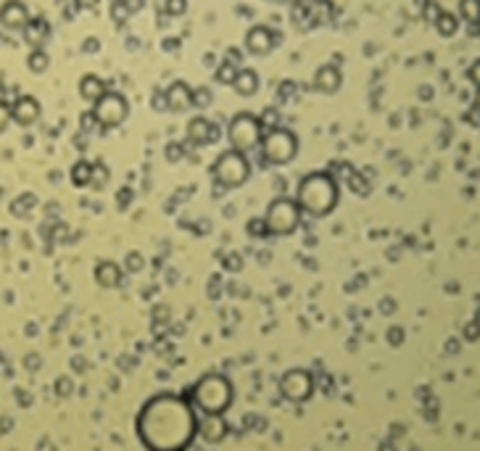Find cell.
Here are the masks:
<instances>
[{
	"label": "cell",
	"mask_w": 480,
	"mask_h": 451,
	"mask_svg": "<svg viewBox=\"0 0 480 451\" xmlns=\"http://www.w3.org/2000/svg\"><path fill=\"white\" fill-rule=\"evenodd\" d=\"M206 132H209V122H206V119H193L190 137H198V143H203V140H206Z\"/></svg>",
	"instance_id": "2e32d148"
},
{
	"label": "cell",
	"mask_w": 480,
	"mask_h": 451,
	"mask_svg": "<svg viewBox=\"0 0 480 451\" xmlns=\"http://www.w3.org/2000/svg\"><path fill=\"white\" fill-rule=\"evenodd\" d=\"M21 8L19 6H13V8H3V24H8V27H16V24H21Z\"/></svg>",
	"instance_id": "e0dca14e"
},
{
	"label": "cell",
	"mask_w": 480,
	"mask_h": 451,
	"mask_svg": "<svg viewBox=\"0 0 480 451\" xmlns=\"http://www.w3.org/2000/svg\"><path fill=\"white\" fill-rule=\"evenodd\" d=\"M185 0H166V11L172 13V16H180V13H185Z\"/></svg>",
	"instance_id": "d6986e66"
},
{
	"label": "cell",
	"mask_w": 480,
	"mask_h": 451,
	"mask_svg": "<svg viewBox=\"0 0 480 451\" xmlns=\"http://www.w3.org/2000/svg\"><path fill=\"white\" fill-rule=\"evenodd\" d=\"M248 159L246 154H240V151H227V154H222L217 161H214V180L224 188H238L248 180Z\"/></svg>",
	"instance_id": "277c9868"
},
{
	"label": "cell",
	"mask_w": 480,
	"mask_h": 451,
	"mask_svg": "<svg viewBox=\"0 0 480 451\" xmlns=\"http://www.w3.org/2000/svg\"><path fill=\"white\" fill-rule=\"evenodd\" d=\"M137 433L151 451H185L198 433V420L185 399L161 394L140 409Z\"/></svg>",
	"instance_id": "6da1fadb"
},
{
	"label": "cell",
	"mask_w": 480,
	"mask_h": 451,
	"mask_svg": "<svg viewBox=\"0 0 480 451\" xmlns=\"http://www.w3.org/2000/svg\"><path fill=\"white\" fill-rule=\"evenodd\" d=\"M232 399V385L224 375H206L193 388V404L206 417H219Z\"/></svg>",
	"instance_id": "3957f363"
},
{
	"label": "cell",
	"mask_w": 480,
	"mask_h": 451,
	"mask_svg": "<svg viewBox=\"0 0 480 451\" xmlns=\"http://www.w3.org/2000/svg\"><path fill=\"white\" fill-rule=\"evenodd\" d=\"M438 27H441L443 35H454V32H457V19L446 13V16H441V24H438Z\"/></svg>",
	"instance_id": "ac0fdd59"
},
{
	"label": "cell",
	"mask_w": 480,
	"mask_h": 451,
	"mask_svg": "<svg viewBox=\"0 0 480 451\" xmlns=\"http://www.w3.org/2000/svg\"><path fill=\"white\" fill-rule=\"evenodd\" d=\"M272 45H275V35H272L267 27L248 29V35H246V48H248L251 53L264 56V53H269V50H272Z\"/></svg>",
	"instance_id": "30bf717a"
},
{
	"label": "cell",
	"mask_w": 480,
	"mask_h": 451,
	"mask_svg": "<svg viewBox=\"0 0 480 451\" xmlns=\"http://www.w3.org/2000/svg\"><path fill=\"white\" fill-rule=\"evenodd\" d=\"M280 388H282V394L288 396V399L298 401V399H307V396L312 394V380H309L307 372H290L288 377L280 383Z\"/></svg>",
	"instance_id": "9c48e42d"
},
{
	"label": "cell",
	"mask_w": 480,
	"mask_h": 451,
	"mask_svg": "<svg viewBox=\"0 0 480 451\" xmlns=\"http://www.w3.org/2000/svg\"><path fill=\"white\" fill-rule=\"evenodd\" d=\"M96 0H79V6H93Z\"/></svg>",
	"instance_id": "7402d4cb"
},
{
	"label": "cell",
	"mask_w": 480,
	"mask_h": 451,
	"mask_svg": "<svg viewBox=\"0 0 480 451\" xmlns=\"http://www.w3.org/2000/svg\"><path fill=\"white\" fill-rule=\"evenodd\" d=\"M193 103H201V106H206V103H209V93H206V90H198V93L193 96Z\"/></svg>",
	"instance_id": "ffe728a7"
},
{
	"label": "cell",
	"mask_w": 480,
	"mask_h": 451,
	"mask_svg": "<svg viewBox=\"0 0 480 451\" xmlns=\"http://www.w3.org/2000/svg\"><path fill=\"white\" fill-rule=\"evenodd\" d=\"M317 87L319 90H327V93H333L338 87V72L336 69H319V74H317Z\"/></svg>",
	"instance_id": "4fadbf2b"
},
{
	"label": "cell",
	"mask_w": 480,
	"mask_h": 451,
	"mask_svg": "<svg viewBox=\"0 0 480 451\" xmlns=\"http://www.w3.org/2000/svg\"><path fill=\"white\" fill-rule=\"evenodd\" d=\"M232 85L240 96H253L259 90V74L253 69H238V74L232 79Z\"/></svg>",
	"instance_id": "8fae6325"
},
{
	"label": "cell",
	"mask_w": 480,
	"mask_h": 451,
	"mask_svg": "<svg viewBox=\"0 0 480 451\" xmlns=\"http://www.w3.org/2000/svg\"><path fill=\"white\" fill-rule=\"evenodd\" d=\"M21 114H24V116H27V114L35 116V114H38V108H35V103H21Z\"/></svg>",
	"instance_id": "44dd1931"
},
{
	"label": "cell",
	"mask_w": 480,
	"mask_h": 451,
	"mask_svg": "<svg viewBox=\"0 0 480 451\" xmlns=\"http://www.w3.org/2000/svg\"><path fill=\"white\" fill-rule=\"evenodd\" d=\"M298 151L296 135L288 130H272L261 137V156L269 164H288Z\"/></svg>",
	"instance_id": "8992f818"
},
{
	"label": "cell",
	"mask_w": 480,
	"mask_h": 451,
	"mask_svg": "<svg viewBox=\"0 0 480 451\" xmlns=\"http://www.w3.org/2000/svg\"><path fill=\"white\" fill-rule=\"evenodd\" d=\"M298 217H301L298 203L288 201V198H278L267 212V230L275 232V235H288V232L296 230Z\"/></svg>",
	"instance_id": "52a82bcc"
},
{
	"label": "cell",
	"mask_w": 480,
	"mask_h": 451,
	"mask_svg": "<svg viewBox=\"0 0 480 451\" xmlns=\"http://www.w3.org/2000/svg\"><path fill=\"white\" fill-rule=\"evenodd\" d=\"M462 16L470 21H480V0H462Z\"/></svg>",
	"instance_id": "9a60e30c"
},
{
	"label": "cell",
	"mask_w": 480,
	"mask_h": 451,
	"mask_svg": "<svg viewBox=\"0 0 480 451\" xmlns=\"http://www.w3.org/2000/svg\"><path fill=\"white\" fill-rule=\"evenodd\" d=\"M82 93H85L87 98H93V101H101V96H103V85H101V79L85 77V82H82Z\"/></svg>",
	"instance_id": "5bb4252c"
},
{
	"label": "cell",
	"mask_w": 480,
	"mask_h": 451,
	"mask_svg": "<svg viewBox=\"0 0 480 451\" xmlns=\"http://www.w3.org/2000/svg\"><path fill=\"white\" fill-rule=\"evenodd\" d=\"M336 195L338 193L333 177H327L325 172H314L298 185V209L312 217H325L333 209Z\"/></svg>",
	"instance_id": "7a4b0ae2"
},
{
	"label": "cell",
	"mask_w": 480,
	"mask_h": 451,
	"mask_svg": "<svg viewBox=\"0 0 480 451\" xmlns=\"http://www.w3.org/2000/svg\"><path fill=\"white\" fill-rule=\"evenodd\" d=\"M166 101H169V106L180 111V108L190 106L193 96H190V90H188V85H185V82H174V85L169 87V93H166Z\"/></svg>",
	"instance_id": "7c38bea8"
},
{
	"label": "cell",
	"mask_w": 480,
	"mask_h": 451,
	"mask_svg": "<svg viewBox=\"0 0 480 451\" xmlns=\"http://www.w3.org/2000/svg\"><path fill=\"white\" fill-rule=\"evenodd\" d=\"M227 135H230L232 148L240 151V154H246V151H251V148L261 145V122L253 114L243 111V114H238L230 122Z\"/></svg>",
	"instance_id": "5b68a950"
},
{
	"label": "cell",
	"mask_w": 480,
	"mask_h": 451,
	"mask_svg": "<svg viewBox=\"0 0 480 451\" xmlns=\"http://www.w3.org/2000/svg\"><path fill=\"white\" fill-rule=\"evenodd\" d=\"M96 114L103 125H119L127 116V101L119 93H108V96H101L96 106Z\"/></svg>",
	"instance_id": "ba28073f"
}]
</instances>
